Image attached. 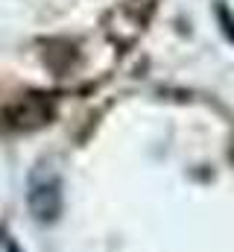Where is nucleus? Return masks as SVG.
I'll return each instance as SVG.
<instances>
[{
    "mask_svg": "<svg viewBox=\"0 0 234 252\" xmlns=\"http://www.w3.org/2000/svg\"><path fill=\"white\" fill-rule=\"evenodd\" d=\"M27 202L38 223H53L61 214V179L50 164H38L29 173Z\"/></svg>",
    "mask_w": 234,
    "mask_h": 252,
    "instance_id": "obj_1",
    "label": "nucleus"
},
{
    "mask_svg": "<svg viewBox=\"0 0 234 252\" xmlns=\"http://www.w3.org/2000/svg\"><path fill=\"white\" fill-rule=\"evenodd\" d=\"M50 106H44V100H38V97H24L21 103H15L12 109H9V115H6V121L9 126H15V129H35V126L47 124L50 121Z\"/></svg>",
    "mask_w": 234,
    "mask_h": 252,
    "instance_id": "obj_2",
    "label": "nucleus"
},
{
    "mask_svg": "<svg viewBox=\"0 0 234 252\" xmlns=\"http://www.w3.org/2000/svg\"><path fill=\"white\" fill-rule=\"evenodd\" d=\"M217 15H220V21L226 24V32H229V38H232V41H234V18H232V15H229V9H226L223 3L217 6Z\"/></svg>",
    "mask_w": 234,
    "mask_h": 252,
    "instance_id": "obj_3",
    "label": "nucleus"
}]
</instances>
